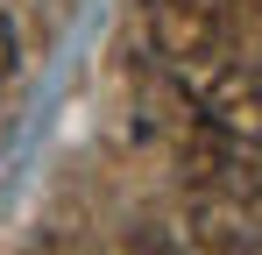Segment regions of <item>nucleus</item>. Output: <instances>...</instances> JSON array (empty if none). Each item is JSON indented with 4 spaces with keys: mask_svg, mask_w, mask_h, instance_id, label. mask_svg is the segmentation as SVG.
I'll return each instance as SVG.
<instances>
[{
    "mask_svg": "<svg viewBox=\"0 0 262 255\" xmlns=\"http://www.w3.org/2000/svg\"><path fill=\"white\" fill-rule=\"evenodd\" d=\"M177 85L191 99V114L241 142V149H262V64H241V57H199V64H177Z\"/></svg>",
    "mask_w": 262,
    "mask_h": 255,
    "instance_id": "1",
    "label": "nucleus"
},
{
    "mask_svg": "<svg viewBox=\"0 0 262 255\" xmlns=\"http://www.w3.org/2000/svg\"><path fill=\"white\" fill-rule=\"evenodd\" d=\"M142 36L163 64H199L227 42V0H142Z\"/></svg>",
    "mask_w": 262,
    "mask_h": 255,
    "instance_id": "2",
    "label": "nucleus"
},
{
    "mask_svg": "<svg viewBox=\"0 0 262 255\" xmlns=\"http://www.w3.org/2000/svg\"><path fill=\"white\" fill-rule=\"evenodd\" d=\"M184 170H191V184L199 192H213L227 206H241L248 220H262V149H241V142H227V135H199L191 149H184Z\"/></svg>",
    "mask_w": 262,
    "mask_h": 255,
    "instance_id": "3",
    "label": "nucleus"
},
{
    "mask_svg": "<svg viewBox=\"0 0 262 255\" xmlns=\"http://www.w3.org/2000/svg\"><path fill=\"white\" fill-rule=\"evenodd\" d=\"M184 248H191V255H262V234H255V220H248L241 206L213 199V206H199V213H191Z\"/></svg>",
    "mask_w": 262,
    "mask_h": 255,
    "instance_id": "4",
    "label": "nucleus"
},
{
    "mask_svg": "<svg viewBox=\"0 0 262 255\" xmlns=\"http://www.w3.org/2000/svg\"><path fill=\"white\" fill-rule=\"evenodd\" d=\"M14 71V29H7V14H0V78Z\"/></svg>",
    "mask_w": 262,
    "mask_h": 255,
    "instance_id": "5",
    "label": "nucleus"
},
{
    "mask_svg": "<svg viewBox=\"0 0 262 255\" xmlns=\"http://www.w3.org/2000/svg\"><path fill=\"white\" fill-rule=\"evenodd\" d=\"M114 255H170V248H163V241H149V234H142V241H121V248H114Z\"/></svg>",
    "mask_w": 262,
    "mask_h": 255,
    "instance_id": "6",
    "label": "nucleus"
}]
</instances>
